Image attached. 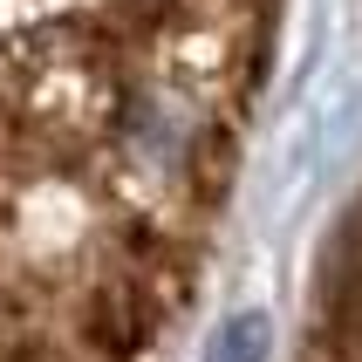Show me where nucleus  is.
<instances>
[{"instance_id":"obj_1","label":"nucleus","mask_w":362,"mask_h":362,"mask_svg":"<svg viewBox=\"0 0 362 362\" xmlns=\"http://www.w3.org/2000/svg\"><path fill=\"white\" fill-rule=\"evenodd\" d=\"M260 62H267V41L219 35V41H164V48L96 55V62H69V69H96L117 89L158 103L185 130L199 171L233 185V171H240V117H246L240 103L253 96L246 82H260ZM35 76H48V69H35Z\"/></svg>"}]
</instances>
